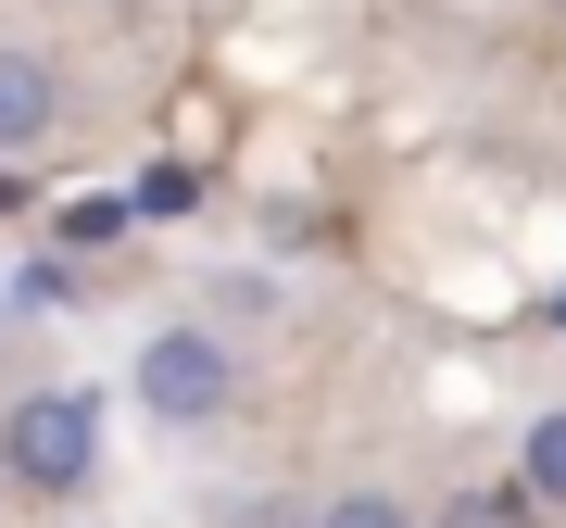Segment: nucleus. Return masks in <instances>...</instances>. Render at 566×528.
I'll use <instances>...</instances> for the list:
<instances>
[{
  "label": "nucleus",
  "mask_w": 566,
  "mask_h": 528,
  "mask_svg": "<svg viewBox=\"0 0 566 528\" xmlns=\"http://www.w3.org/2000/svg\"><path fill=\"white\" fill-rule=\"evenodd\" d=\"M0 478L25 504H76L102 478V403L88 390H13L0 403Z\"/></svg>",
  "instance_id": "f257e3e1"
},
{
  "label": "nucleus",
  "mask_w": 566,
  "mask_h": 528,
  "mask_svg": "<svg viewBox=\"0 0 566 528\" xmlns=\"http://www.w3.org/2000/svg\"><path fill=\"white\" fill-rule=\"evenodd\" d=\"M139 403L164 427H214L240 403V352H227L214 327H164V340H139Z\"/></svg>",
  "instance_id": "f03ea898"
},
{
  "label": "nucleus",
  "mask_w": 566,
  "mask_h": 528,
  "mask_svg": "<svg viewBox=\"0 0 566 528\" xmlns=\"http://www.w3.org/2000/svg\"><path fill=\"white\" fill-rule=\"evenodd\" d=\"M63 63L39 51V39H0V163H39L51 139H63Z\"/></svg>",
  "instance_id": "7ed1b4c3"
},
{
  "label": "nucleus",
  "mask_w": 566,
  "mask_h": 528,
  "mask_svg": "<svg viewBox=\"0 0 566 528\" xmlns=\"http://www.w3.org/2000/svg\"><path fill=\"white\" fill-rule=\"evenodd\" d=\"M516 490H528L542 516H566V403L528 415V441H516Z\"/></svg>",
  "instance_id": "20e7f679"
},
{
  "label": "nucleus",
  "mask_w": 566,
  "mask_h": 528,
  "mask_svg": "<svg viewBox=\"0 0 566 528\" xmlns=\"http://www.w3.org/2000/svg\"><path fill=\"white\" fill-rule=\"evenodd\" d=\"M303 528H441V516H428V504H403V490H378V478H353V490H327Z\"/></svg>",
  "instance_id": "39448f33"
},
{
  "label": "nucleus",
  "mask_w": 566,
  "mask_h": 528,
  "mask_svg": "<svg viewBox=\"0 0 566 528\" xmlns=\"http://www.w3.org/2000/svg\"><path fill=\"white\" fill-rule=\"evenodd\" d=\"M441 528H516V504H491V490H465V504H441Z\"/></svg>",
  "instance_id": "423d86ee"
}]
</instances>
